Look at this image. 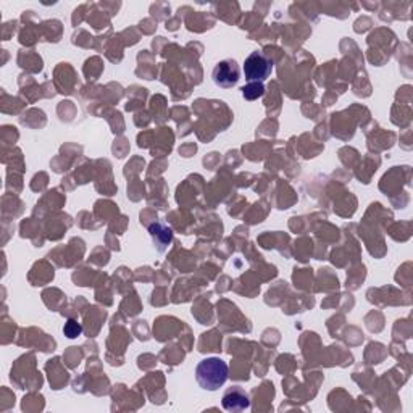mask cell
<instances>
[{"label": "cell", "instance_id": "1", "mask_svg": "<svg viewBox=\"0 0 413 413\" xmlns=\"http://www.w3.org/2000/svg\"><path fill=\"white\" fill-rule=\"evenodd\" d=\"M196 380L205 391H218L228 380V365L220 357H208L196 368Z\"/></svg>", "mask_w": 413, "mask_h": 413}, {"label": "cell", "instance_id": "2", "mask_svg": "<svg viewBox=\"0 0 413 413\" xmlns=\"http://www.w3.org/2000/svg\"><path fill=\"white\" fill-rule=\"evenodd\" d=\"M273 62L263 52H252L244 62V75L251 83H262L272 75Z\"/></svg>", "mask_w": 413, "mask_h": 413}, {"label": "cell", "instance_id": "3", "mask_svg": "<svg viewBox=\"0 0 413 413\" xmlns=\"http://www.w3.org/2000/svg\"><path fill=\"white\" fill-rule=\"evenodd\" d=\"M212 78L218 88L229 89L234 84H237L239 78H241V70H239L236 60L226 59L223 62L217 63L215 68H213Z\"/></svg>", "mask_w": 413, "mask_h": 413}, {"label": "cell", "instance_id": "4", "mask_svg": "<svg viewBox=\"0 0 413 413\" xmlns=\"http://www.w3.org/2000/svg\"><path fill=\"white\" fill-rule=\"evenodd\" d=\"M223 409L228 412H244L251 407L249 394L241 386H234L223 396Z\"/></svg>", "mask_w": 413, "mask_h": 413}, {"label": "cell", "instance_id": "5", "mask_svg": "<svg viewBox=\"0 0 413 413\" xmlns=\"http://www.w3.org/2000/svg\"><path fill=\"white\" fill-rule=\"evenodd\" d=\"M244 99L255 100L265 94V86L262 83H249L241 89Z\"/></svg>", "mask_w": 413, "mask_h": 413}, {"label": "cell", "instance_id": "6", "mask_svg": "<svg viewBox=\"0 0 413 413\" xmlns=\"http://www.w3.org/2000/svg\"><path fill=\"white\" fill-rule=\"evenodd\" d=\"M63 331H65V334L68 336V338L73 339V338H78V336L81 334V331H83V328H81V325L76 323L75 320H68V323L65 325Z\"/></svg>", "mask_w": 413, "mask_h": 413}]
</instances>
